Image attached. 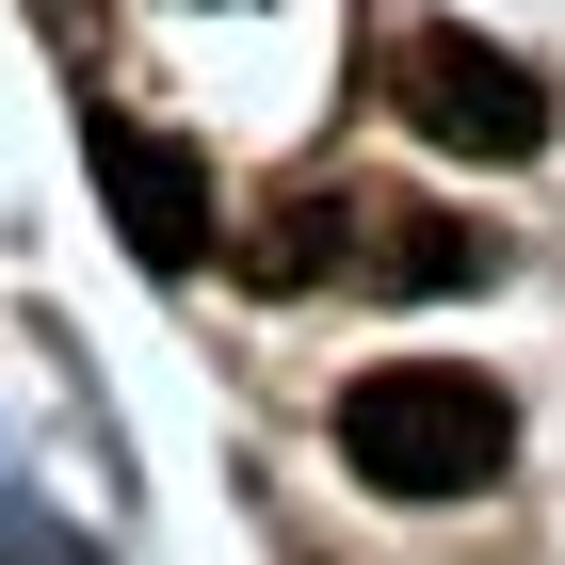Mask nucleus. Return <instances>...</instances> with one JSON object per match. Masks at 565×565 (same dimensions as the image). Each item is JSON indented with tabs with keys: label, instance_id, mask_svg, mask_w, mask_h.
I'll use <instances>...</instances> for the list:
<instances>
[{
	"label": "nucleus",
	"instance_id": "obj_1",
	"mask_svg": "<svg viewBox=\"0 0 565 565\" xmlns=\"http://www.w3.org/2000/svg\"><path fill=\"white\" fill-rule=\"evenodd\" d=\"M340 469L372 501H484L518 469V404L484 388L469 355H388L340 388Z\"/></svg>",
	"mask_w": 565,
	"mask_h": 565
},
{
	"label": "nucleus",
	"instance_id": "obj_4",
	"mask_svg": "<svg viewBox=\"0 0 565 565\" xmlns=\"http://www.w3.org/2000/svg\"><path fill=\"white\" fill-rule=\"evenodd\" d=\"M340 226H355L340 194H275V211L243 226V243H211V259L243 275V291H323V275H340Z\"/></svg>",
	"mask_w": 565,
	"mask_h": 565
},
{
	"label": "nucleus",
	"instance_id": "obj_3",
	"mask_svg": "<svg viewBox=\"0 0 565 565\" xmlns=\"http://www.w3.org/2000/svg\"><path fill=\"white\" fill-rule=\"evenodd\" d=\"M82 146H97V194H114V226H130V259H146V275H194V259L226 243V226H211V178H194V146H162L146 114H97Z\"/></svg>",
	"mask_w": 565,
	"mask_h": 565
},
{
	"label": "nucleus",
	"instance_id": "obj_5",
	"mask_svg": "<svg viewBox=\"0 0 565 565\" xmlns=\"http://www.w3.org/2000/svg\"><path fill=\"white\" fill-rule=\"evenodd\" d=\"M372 275H388V291H484V275H501V243H484V226H452V211H404L388 243H372Z\"/></svg>",
	"mask_w": 565,
	"mask_h": 565
},
{
	"label": "nucleus",
	"instance_id": "obj_2",
	"mask_svg": "<svg viewBox=\"0 0 565 565\" xmlns=\"http://www.w3.org/2000/svg\"><path fill=\"white\" fill-rule=\"evenodd\" d=\"M388 114H404L420 146H452V162H533V146H550V82H533L518 49L452 33V17H420V33H404Z\"/></svg>",
	"mask_w": 565,
	"mask_h": 565
}]
</instances>
